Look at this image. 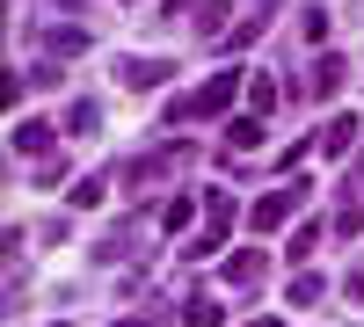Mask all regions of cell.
Segmentation results:
<instances>
[{
	"label": "cell",
	"mask_w": 364,
	"mask_h": 327,
	"mask_svg": "<svg viewBox=\"0 0 364 327\" xmlns=\"http://www.w3.org/2000/svg\"><path fill=\"white\" fill-rule=\"evenodd\" d=\"M233 95H248V73H240V66H219L197 95H175V102H168V124H204V116H226Z\"/></svg>",
	"instance_id": "6da1fadb"
},
{
	"label": "cell",
	"mask_w": 364,
	"mask_h": 327,
	"mask_svg": "<svg viewBox=\"0 0 364 327\" xmlns=\"http://www.w3.org/2000/svg\"><path fill=\"white\" fill-rule=\"evenodd\" d=\"M306 196H314L306 182H284V189H269V196L255 204V211H248V226H255V233H269V226H284V218H291V211H299V204H306Z\"/></svg>",
	"instance_id": "7a4b0ae2"
},
{
	"label": "cell",
	"mask_w": 364,
	"mask_h": 327,
	"mask_svg": "<svg viewBox=\"0 0 364 327\" xmlns=\"http://www.w3.org/2000/svg\"><path fill=\"white\" fill-rule=\"evenodd\" d=\"M262 277H269V248H240L219 262V284H233V291H255Z\"/></svg>",
	"instance_id": "3957f363"
},
{
	"label": "cell",
	"mask_w": 364,
	"mask_h": 327,
	"mask_svg": "<svg viewBox=\"0 0 364 327\" xmlns=\"http://www.w3.org/2000/svg\"><path fill=\"white\" fill-rule=\"evenodd\" d=\"M37 44H44L51 58H80V51H95V37H87L80 22H51V29H37Z\"/></svg>",
	"instance_id": "277c9868"
},
{
	"label": "cell",
	"mask_w": 364,
	"mask_h": 327,
	"mask_svg": "<svg viewBox=\"0 0 364 327\" xmlns=\"http://www.w3.org/2000/svg\"><path fill=\"white\" fill-rule=\"evenodd\" d=\"M139 240H146V211H139V218H124V233H109V240H95V262H124V255H132Z\"/></svg>",
	"instance_id": "5b68a950"
},
{
	"label": "cell",
	"mask_w": 364,
	"mask_h": 327,
	"mask_svg": "<svg viewBox=\"0 0 364 327\" xmlns=\"http://www.w3.org/2000/svg\"><path fill=\"white\" fill-rule=\"evenodd\" d=\"M350 145H357V116L343 109V116H328V131H321V160H343Z\"/></svg>",
	"instance_id": "8992f818"
},
{
	"label": "cell",
	"mask_w": 364,
	"mask_h": 327,
	"mask_svg": "<svg viewBox=\"0 0 364 327\" xmlns=\"http://www.w3.org/2000/svg\"><path fill=\"white\" fill-rule=\"evenodd\" d=\"M15 153H22V160H51V124L22 116V124H15Z\"/></svg>",
	"instance_id": "52a82bcc"
},
{
	"label": "cell",
	"mask_w": 364,
	"mask_h": 327,
	"mask_svg": "<svg viewBox=\"0 0 364 327\" xmlns=\"http://www.w3.org/2000/svg\"><path fill=\"white\" fill-rule=\"evenodd\" d=\"M175 66H168V58H124V66H117V80H124V87H161Z\"/></svg>",
	"instance_id": "ba28073f"
},
{
	"label": "cell",
	"mask_w": 364,
	"mask_h": 327,
	"mask_svg": "<svg viewBox=\"0 0 364 327\" xmlns=\"http://www.w3.org/2000/svg\"><path fill=\"white\" fill-rule=\"evenodd\" d=\"M336 87H343V58L328 51V58H314V66H306V95L321 102V95H336Z\"/></svg>",
	"instance_id": "9c48e42d"
},
{
	"label": "cell",
	"mask_w": 364,
	"mask_h": 327,
	"mask_svg": "<svg viewBox=\"0 0 364 327\" xmlns=\"http://www.w3.org/2000/svg\"><path fill=\"white\" fill-rule=\"evenodd\" d=\"M262 124H269V116H233V124H226V153H255V145H262Z\"/></svg>",
	"instance_id": "30bf717a"
},
{
	"label": "cell",
	"mask_w": 364,
	"mask_h": 327,
	"mask_svg": "<svg viewBox=\"0 0 364 327\" xmlns=\"http://www.w3.org/2000/svg\"><path fill=\"white\" fill-rule=\"evenodd\" d=\"M314 248H321V218H306V226H299L291 240H284V262H291V270H306V262H314Z\"/></svg>",
	"instance_id": "8fae6325"
},
{
	"label": "cell",
	"mask_w": 364,
	"mask_h": 327,
	"mask_svg": "<svg viewBox=\"0 0 364 327\" xmlns=\"http://www.w3.org/2000/svg\"><path fill=\"white\" fill-rule=\"evenodd\" d=\"M226 248V226H204V233H190V240H182V262H211Z\"/></svg>",
	"instance_id": "7c38bea8"
},
{
	"label": "cell",
	"mask_w": 364,
	"mask_h": 327,
	"mask_svg": "<svg viewBox=\"0 0 364 327\" xmlns=\"http://www.w3.org/2000/svg\"><path fill=\"white\" fill-rule=\"evenodd\" d=\"M321 291H328V277H321V270H299V277L284 284V299H291V306H321Z\"/></svg>",
	"instance_id": "4fadbf2b"
},
{
	"label": "cell",
	"mask_w": 364,
	"mask_h": 327,
	"mask_svg": "<svg viewBox=\"0 0 364 327\" xmlns=\"http://www.w3.org/2000/svg\"><path fill=\"white\" fill-rule=\"evenodd\" d=\"M182 327H226V313H219V299H182Z\"/></svg>",
	"instance_id": "5bb4252c"
},
{
	"label": "cell",
	"mask_w": 364,
	"mask_h": 327,
	"mask_svg": "<svg viewBox=\"0 0 364 327\" xmlns=\"http://www.w3.org/2000/svg\"><path fill=\"white\" fill-rule=\"evenodd\" d=\"M226 8H233V0H204V8H197V37H219L226 44Z\"/></svg>",
	"instance_id": "9a60e30c"
},
{
	"label": "cell",
	"mask_w": 364,
	"mask_h": 327,
	"mask_svg": "<svg viewBox=\"0 0 364 327\" xmlns=\"http://www.w3.org/2000/svg\"><path fill=\"white\" fill-rule=\"evenodd\" d=\"M66 131H73V138H95V131H102V109H95V102H73V109H66Z\"/></svg>",
	"instance_id": "2e32d148"
},
{
	"label": "cell",
	"mask_w": 364,
	"mask_h": 327,
	"mask_svg": "<svg viewBox=\"0 0 364 327\" xmlns=\"http://www.w3.org/2000/svg\"><path fill=\"white\" fill-rule=\"evenodd\" d=\"M248 109H255V116L277 109V80H269V73H248Z\"/></svg>",
	"instance_id": "e0dca14e"
},
{
	"label": "cell",
	"mask_w": 364,
	"mask_h": 327,
	"mask_svg": "<svg viewBox=\"0 0 364 327\" xmlns=\"http://www.w3.org/2000/svg\"><path fill=\"white\" fill-rule=\"evenodd\" d=\"M102 196H109V182H102V174H80V182H73V211H95Z\"/></svg>",
	"instance_id": "ac0fdd59"
},
{
	"label": "cell",
	"mask_w": 364,
	"mask_h": 327,
	"mask_svg": "<svg viewBox=\"0 0 364 327\" xmlns=\"http://www.w3.org/2000/svg\"><path fill=\"white\" fill-rule=\"evenodd\" d=\"M262 22H269V15H248V22H233V29H226V44H219V51H248V44L262 37Z\"/></svg>",
	"instance_id": "d6986e66"
},
{
	"label": "cell",
	"mask_w": 364,
	"mask_h": 327,
	"mask_svg": "<svg viewBox=\"0 0 364 327\" xmlns=\"http://www.w3.org/2000/svg\"><path fill=\"white\" fill-rule=\"evenodd\" d=\"M190 218H197V196H168V211H161V226H168V233H182Z\"/></svg>",
	"instance_id": "ffe728a7"
},
{
	"label": "cell",
	"mask_w": 364,
	"mask_h": 327,
	"mask_svg": "<svg viewBox=\"0 0 364 327\" xmlns=\"http://www.w3.org/2000/svg\"><path fill=\"white\" fill-rule=\"evenodd\" d=\"M328 233H336V240H357V233H364V204H343V211H336V226H328Z\"/></svg>",
	"instance_id": "44dd1931"
},
{
	"label": "cell",
	"mask_w": 364,
	"mask_h": 327,
	"mask_svg": "<svg viewBox=\"0 0 364 327\" xmlns=\"http://www.w3.org/2000/svg\"><path fill=\"white\" fill-rule=\"evenodd\" d=\"M204 218L226 226V218H233V189H204Z\"/></svg>",
	"instance_id": "7402d4cb"
},
{
	"label": "cell",
	"mask_w": 364,
	"mask_h": 327,
	"mask_svg": "<svg viewBox=\"0 0 364 327\" xmlns=\"http://www.w3.org/2000/svg\"><path fill=\"white\" fill-rule=\"evenodd\" d=\"M29 182H44V189H58V182H66V160H37V167H29Z\"/></svg>",
	"instance_id": "603a6c76"
},
{
	"label": "cell",
	"mask_w": 364,
	"mask_h": 327,
	"mask_svg": "<svg viewBox=\"0 0 364 327\" xmlns=\"http://www.w3.org/2000/svg\"><path fill=\"white\" fill-rule=\"evenodd\" d=\"M204 0H161V15H197Z\"/></svg>",
	"instance_id": "cb8c5ba5"
},
{
	"label": "cell",
	"mask_w": 364,
	"mask_h": 327,
	"mask_svg": "<svg viewBox=\"0 0 364 327\" xmlns=\"http://www.w3.org/2000/svg\"><path fill=\"white\" fill-rule=\"evenodd\" d=\"M343 291H350V299L364 306V262H357V270H350V284H343Z\"/></svg>",
	"instance_id": "d4e9b609"
},
{
	"label": "cell",
	"mask_w": 364,
	"mask_h": 327,
	"mask_svg": "<svg viewBox=\"0 0 364 327\" xmlns=\"http://www.w3.org/2000/svg\"><path fill=\"white\" fill-rule=\"evenodd\" d=\"M109 327H161V320H139V313H124V320H109Z\"/></svg>",
	"instance_id": "484cf974"
},
{
	"label": "cell",
	"mask_w": 364,
	"mask_h": 327,
	"mask_svg": "<svg viewBox=\"0 0 364 327\" xmlns=\"http://www.w3.org/2000/svg\"><path fill=\"white\" fill-rule=\"evenodd\" d=\"M248 327H277V320H269V313H262V320H248Z\"/></svg>",
	"instance_id": "4316f807"
},
{
	"label": "cell",
	"mask_w": 364,
	"mask_h": 327,
	"mask_svg": "<svg viewBox=\"0 0 364 327\" xmlns=\"http://www.w3.org/2000/svg\"><path fill=\"white\" fill-rule=\"evenodd\" d=\"M51 327H66V320H51Z\"/></svg>",
	"instance_id": "83f0119b"
}]
</instances>
